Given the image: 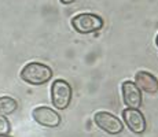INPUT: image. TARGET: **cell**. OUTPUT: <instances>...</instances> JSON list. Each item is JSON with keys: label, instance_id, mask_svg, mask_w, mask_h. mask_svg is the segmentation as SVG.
Listing matches in <instances>:
<instances>
[{"label": "cell", "instance_id": "5b68a950", "mask_svg": "<svg viewBox=\"0 0 158 137\" xmlns=\"http://www.w3.org/2000/svg\"><path fill=\"white\" fill-rule=\"evenodd\" d=\"M32 117L35 119V122H37L39 125H41L44 127H56L60 123V115L55 110L50 107H44V106L33 108Z\"/></svg>", "mask_w": 158, "mask_h": 137}, {"label": "cell", "instance_id": "7c38bea8", "mask_svg": "<svg viewBox=\"0 0 158 137\" xmlns=\"http://www.w3.org/2000/svg\"><path fill=\"white\" fill-rule=\"evenodd\" d=\"M156 44H157V47H158V34H157V38H156Z\"/></svg>", "mask_w": 158, "mask_h": 137}, {"label": "cell", "instance_id": "ba28073f", "mask_svg": "<svg viewBox=\"0 0 158 137\" xmlns=\"http://www.w3.org/2000/svg\"><path fill=\"white\" fill-rule=\"evenodd\" d=\"M135 84L140 91L147 93H156L158 91V80L148 71H138L135 74Z\"/></svg>", "mask_w": 158, "mask_h": 137}, {"label": "cell", "instance_id": "52a82bcc", "mask_svg": "<svg viewBox=\"0 0 158 137\" xmlns=\"http://www.w3.org/2000/svg\"><path fill=\"white\" fill-rule=\"evenodd\" d=\"M123 119L129 127V130H132L136 135H142L146 130V119L139 110L125 108L123 111Z\"/></svg>", "mask_w": 158, "mask_h": 137}, {"label": "cell", "instance_id": "6da1fadb", "mask_svg": "<svg viewBox=\"0 0 158 137\" xmlns=\"http://www.w3.org/2000/svg\"><path fill=\"white\" fill-rule=\"evenodd\" d=\"M21 78L30 85H43L52 78V70L44 63L30 62L21 70Z\"/></svg>", "mask_w": 158, "mask_h": 137}, {"label": "cell", "instance_id": "277c9868", "mask_svg": "<svg viewBox=\"0 0 158 137\" xmlns=\"http://www.w3.org/2000/svg\"><path fill=\"white\" fill-rule=\"evenodd\" d=\"M94 122L101 130L113 136L120 135L124 129V125L120 118L107 111H98L94 115Z\"/></svg>", "mask_w": 158, "mask_h": 137}, {"label": "cell", "instance_id": "30bf717a", "mask_svg": "<svg viewBox=\"0 0 158 137\" xmlns=\"http://www.w3.org/2000/svg\"><path fill=\"white\" fill-rule=\"evenodd\" d=\"M11 125L4 115H0V136H10Z\"/></svg>", "mask_w": 158, "mask_h": 137}, {"label": "cell", "instance_id": "9c48e42d", "mask_svg": "<svg viewBox=\"0 0 158 137\" xmlns=\"http://www.w3.org/2000/svg\"><path fill=\"white\" fill-rule=\"evenodd\" d=\"M18 102L10 96H2L0 97V115H10L17 111Z\"/></svg>", "mask_w": 158, "mask_h": 137}, {"label": "cell", "instance_id": "4fadbf2b", "mask_svg": "<svg viewBox=\"0 0 158 137\" xmlns=\"http://www.w3.org/2000/svg\"><path fill=\"white\" fill-rule=\"evenodd\" d=\"M0 137H11V136H0Z\"/></svg>", "mask_w": 158, "mask_h": 137}, {"label": "cell", "instance_id": "3957f363", "mask_svg": "<svg viewBox=\"0 0 158 137\" xmlns=\"http://www.w3.org/2000/svg\"><path fill=\"white\" fill-rule=\"evenodd\" d=\"M72 26L74 27L76 32L81 33V34H88V33L101 30L103 27V19L99 15L83 13L72 18Z\"/></svg>", "mask_w": 158, "mask_h": 137}, {"label": "cell", "instance_id": "8992f818", "mask_svg": "<svg viewBox=\"0 0 158 137\" xmlns=\"http://www.w3.org/2000/svg\"><path fill=\"white\" fill-rule=\"evenodd\" d=\"M121 92H123V100L124 104L128 108H136L138 110L142 106V91L136 87L135 82L132 81H124L121 85Z\"/></svg>", "mask_w": 158, "mask_h": 137}, {"label": "cell", "instance_id": "7a4b0ae2", "mask_svg": "<svg viewBox=\"0 0 158 137\" xmlns=\"http://www.w3.org/2000/svg\"><path fill=\"white\" fill-rule=\"evenodd\" d=\"M73 91L68 81L65 80H55L51 85V102L54 107L58 110H65L69 107L72 102Z\"/></svg>", "mask_w": 158, "mask_h": 137}, {"label": "cell", "instance_id": "8fae6325", "mask_svg": "<svg viewBox=\"0 0 158 137\" xmlns=\"http://www.w3.org/2000/svg\"><path fill=\"white\" fill-rule=\"evenodd\" d=\"M73 2H76V0H60V3H62V4H72Z\"/></svg>", "mask_w": 158, "mask_h": 137}]
</instances>
